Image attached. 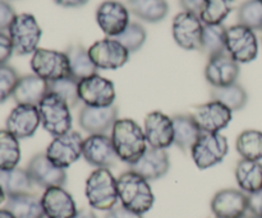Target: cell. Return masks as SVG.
I'll list each match as a JSON object with an SVG mask.
<instances>
[{
  "label": "cell",
  "instance_id": "26",
  "mask_svg": "<svg viewBox=\"0 0 262 218\" xmlns=\"http://www.w3.org/2000/svg\"><path fill=\"white\" fill-rule=\"evenodd\" d=\"M174 144L183 151H191L202 134L191 114H177L173 117Z\"/></svg>",
  "mask_w": 262,
  "mask_h": 218
},
{
  "label": "cell",
  "instance_id": "10",
  "mask_svg": "<svg viewBox=\"0 0 262 218\" xmlns=\"http://www.w3.org/2000/svg\"><path fill=\"white\" fill-rule=\"evenodd\" d=\"M78 96L84 106L106 107L114 105L117 93L110 79L94 74L78 82Z\"/></svg>",
  "mask_w": 262,
  "mask_h": 218
},
{
  "label": "cell",
  "instance_id": "15",
  "mask_svg": "<svg viewBox=\"0 0 262 218\" xmlns=\"http://www.w3.org/2000/svg\"><path fill=\"white\" fill-rule=\"evenodd\" d=\"M26 170L30 174L33 184L40 188L49 189L54 186H64L67 183V173L51 162L46 153H37L28 162Z\"/></svg>",
  "mask_w": 262,
  "mask_h": 218
},
{
  "label": "cell",
  "instance_id": "11",
  "mask_svg": "<svg viewBox=\"0 0 262 218\" xmlns=\"http://www.w3.org/2000/svg\"><path fill=\"white\" fill-rule=\"evenodd\" d=\"M91 60L97 69L114 70L124 65L129 59V51L113 37L102 38L92 43L89 49Z\"/></svg>",
  "mask_w": 262,
  "mask_h": 218
},
{
  "label": "cell",
  "instance_id": "6",
  "mask_svg": "<svg viewBox=\"0 0 262 218\" xmlns=\"http://www.w3.org/2000/svg\"><path fill=\"white\" fill-rule=\"evenodd\" d=\"M229 151L228 139L220 133H202L191 150L194 165L207 170L219 165Z\"/></svg>",
  "mask_w": 262,
  "mask_h": 218
},
{
  "label": "cell",
  "instance_id": "14",
  "mask_svg": "<svg viewBox=\"0 0 262 218\" xmlns=\"http://www.w3.org/2000/svg\"><path fill=\"white\" fill-rule=\"evenodd\" d=\"M96 22L107 37L115 38L129 25V9L118 0H105L96 10Z\"/></svg>",
  "mask_w": 262,
  "mask_h": 218
},
{
  "label": "cell",
  "instance_id": "8",
  "mask_svg": "<svg viewBox=\"0 0 262 218\" xmlns=\"http://www.w3.org/2000/svg\"><path fill=\"white\" fill-rule=\"evenodd\" d=\"M227 54L238 64L255 60L258 54V40L255 31L239 23L227 28Z\"/></svg>",
  "mask_w": 262,
  "mask_h": 218
},
{
  "label": "cell",
  "instance_id": "27",
  "mask_svg": "<svg viewBox=\"0 0 262 218\" xmlns=\"http://www.w3.org/2000/svg\"><path fill=\"white\" fill-rule=\"evenodd\" d=\"M69 63V76L73 77L77 81H82L84 78L97 74V68L94 61L90 58L89 50L82 45H72L66 51Z\"/></svg>",
  "mask_w": 262,
  "mask_h": 218
},
{
  "label": "cell",
  "instance_id": "52",
  "mask_svg": "<svg viewBox=\"0 0 262 218\" xmlns=\"http://www.w3.org/2000/svg\"><path fill=\"white\" fill-rule=\"evenodd\" d=\"M260 2H262V0H260Z\"/></svg>",
  "mask_w": 262,
  "mask_h": 218
},
{
  "label": "cell",
  "instance_id": "22",
  "mask_svg": "<svg viewBox=\"0 0 262 218\" xmlns=\"http://www.w3.org/2000/svg\"><path fill=\"white\" fill-rule=\"evenodd\" d=\"M41 204L48 218H72L78 211L74 198L64 186L45 189L41 196Z\"/></svg>",
  "mask_w": 262,
  "mask_h": 218
},
{
  "label": "cell",
  "instance_id": "7",
  "mask_svg": "<svg viewBox=\"0 0 262 218\" xmlns=\"http://www.w3.org/2000/svg\"><path fill=\"white\" fill-rule=\"evenodd\" d=\"M83 142L84 139L78 132L69 130L54 137L45 153L51 162L66 170L83 156Z\"/></svg>",
  "mask_w": 262,
  "mask_h": 218
},
{
  "label": "cell",
  "instance_id": "24",
  "mask_svg": "<svg viewBox=\"0 0 262 218\" xmlns=\"http://www.w3.org/2000/svg\"><path fill=\"white\" fill-rule=\"evenodd\" d=\"M48 93L49 82L36 74H27V76L19 77L12 97L17 105L37 106Z\"/></svg>",
  "mask_w": 262,
  "mask_h": 218
},
{
  "label": "cell",
  "instance_id": "21",
  "mask_svg": "<svg viewBox=\"0 0 262 218\" xmlns=\"http://www.w3.org/2000/svg\"><path fill=\"white\" fill-rule=\"evenodd\" d=\"M118 120V109L115 105L106 107L84 106L78 116L79 127L91 134H105Z\"/></svg>",
  "mask_w": 262,
  "mask_h": 218
},
{
  "label": "cell",
  "instance_id": "18",
  "mask_svg": "<svg viewBox=\"0 0 262 218\" xmlns=\"http://www.w3.org/2000/svg\"><path fill=\"white\" fill-rule=\"evenodd\" d=\"M210 206L216 218H239L248 213V196L241 189H223L212 197Z\"/></svg>",
  "mask_w": 262,
  "mask_h": 218
},
{
  "label": "cell",
  "instance_id": "12",
  "mask_svg": "<svg viewBox=\"0 0 262 218\" xmlns=\"http://www.w3.org/2000/svg\"><path fill=\"white\" fill-rule=\"evenodd\" d=\"M204 23L199 14L191 12L178 13L173 19L171 32L178 46L184 50H200Z\"/></svg>",
  "mask_w": 262,
  "mask_h": 218
},
{
  "label": "cell",
  "instance_id": "53",
  "mask_svg": "<svg viewBox=\"0 0 262 218\" xmlns=\"http://www.w3.org/2000/svg\"><path fill=\"white\" fill-rule=\"evenodd\" d=\"M214 218H216V217H214Z\"/></svg>",
  "mask_w": 262,
  "mask_h": 218
},
{
  "label": "cell",
  "instance_id": "37",
  "mask_svg": "<svg viewBox=\"0 0 262 218\" xmlns=\"http://www.w3.org/2000/svg\"><path fill=\"white\" fill-rule=\"evenodd\" d=\"M49 92L55 93L71 107H74L78 102H81L78 96V81L71 76L50 82L49 83Z\"/></svg>",
  "mask_w": 262,
  "mask_h": 218
},
{
  "label": "cell",
  "instance_id": "2",
  "mask_svg": "<svg viewBox=\"0 0 262 218\" xmlns=\"http://www.w3.org/2000/svg\"><path fill=\"white\" fill-rule=\"evenodd\" d=\"M117 183L118 197L123 207L142 216L152 208L155 203L152 188L150 181L140 174L133 170L125 171L117 179Z\"/></svg>",
  "mask_w": 262,
  "mask_h": 218
},
{
  "label": "cell",
  "instance_id": "16",
  "mask_svg": "<svg viewBox=\"0 0 262 218\" xmlns=\"http://www.w3.org/2000/svg\"><path fill=\"white\" fill-rule=\"evenodd\" d=\"M148 147L166 150L174 144L173 119L161 111L148 112L143 122Z\"/></svg>",
  "mask_w": 262,
  "mask_h": 218
},
{
  "label": "cell",
  "instance_id": "50",
  "mask_svg": "<svg viewBox=\"0 0 262 218\" xmlns=\"http://www.w3.org/2000/svg\"><path fill=\"white\" fill-rule=\"evenodd\" d=\"M260 40H261V43H262V31H260Z\"/></svg>",
  "mask_w": 262,
  "mask_h": 218
},
{
  "label": "cell",
  "instance_id": "42",
  "mask_svg": "<svg viewBox=\"0 0 262 218\" xmlns=\"http://www.w3.org/2000/svg\"><path fill=\"white\" fill-rule=\"evenodd\" d=\"M248 213L262 218V189L248 196Z\"/></svg>",
  "mask_w": 262,
  "mask_h": 218
},
{
  "label": "cell",
  "instance_id": "38",
  "mask_svg": "<svg viewBox=\"0 0 262 218\" xmlns=\"http://www.w3.org/2000/svg\"><path fill=\"white\" fill-rule=\"evenodd\" d=\"M146 37H147V33L146 30L140 25V23L130 22L127 26L124 31L120 33L119 36H117V40L127 49L130 53H136V51L140 50L141 47L145 43Z\"/></svg>",
  "mask_w": 262,
  "mask_h": 218
},
{
  "label": "cell",
  "instance_id": "30",
  "mask_svg": "<svg viewBox=\"0 0 262 218\" xmlns=\"http://www.w3.org/2000/svg\"><path fill=\"white\" fill-rule=\"evenodd\" d=\"M33 181L26 168L15 167L12 170L0 171V188L8 197L18 194L31 193L33 188Z\"/></svg>",
  "mask_w": 262,
  "mask_h": 218
},
{
  "label": "cell",
  "instance_id": "5",
  "mask_svg": "<svg viewBox=\"0 0 262 218\" xmlns=\"http://www.w3.org/2000/svg\"><path fill=\"white\" fill-rule=\"evenodd\" d=\"M14 53L18 55H30L38 49L42 31L36 18L30 13L17 14L8 28Z\"/></svg>",
  "mask_w": 262,
  "mask_h": 218
},
{
  "label": "cell",
  "instance_id": "40",
  "mask_svg": "<svg viewBox=\"0 0 262 218\" xmlns=\"http://www.w3.org/2000/svg\"><path fill=\"white\" fill-rule=\"evenodd\" d=\"M15 12L12 5L5 0H0V32H4L12 25L15 18Z\"/></svg>",
  "mask_w": 262,
  "mask_h": 218
},
{
  "label": "cell",
  "instance_id": "47",
  "mask_svg": "<svg viewBox=\"0 0 262 218\" xmlns=\"http://www.w3.org/2000/svg\"><path fill=\"white\" fill-rule=\"evenodd\" d=\"M0 218H15L7 208L0 209Z\"/></svg>",
  "mask_w": 262,
  "mask_h": 218
},
{
  "label": "cell",
  "instance_id": "51",
  "mask_svg": "<svg viewBox=\"0 0 262 218\" xmlns=\"http://www.w3.org/2000/svg\"><path fill=\"white\" fill-rule=\"evenodd\" d=\"M42 218H48V217H45V216H43V217H42Z\"/></svg>",
  "mask_w": 262,
  "mask_h": 218
},
{
  "label": "cell",
  "instance_id": "23",
  "mask_svg": "<svg viewBox=\"0 0 262 218\" xmlns=\"http://www.w3.org/2000/svg\"><path fill=\"white\" fill-rule=\"evenodd\" d=\"M170 160L165 150L147 147L140 160L130 166V170L140 174L148 181L159 180L168 174Z\"/></svg>",
  "mask_w": 262,
  "mask_h": 218
},
{
  "label": "cell",
  "instance_id": "1",
  "mask_svg": "<svg viewBox=\"0 0 262 218\" xmlns=\"http://www.w3.org/2000/svg\"><path fill=\"white\" fill-rule=\"evenodd\" d=\"M112 142L122 162L132 166L147 150V140L141 125L132 119H118L112 128Z\"/></svg>",
  "mask_w": 262,
  "mask_h": 218
},
{
  "label": "cell",
  "instance_id": "35",
  "mask_svg": "<svg viewBox=\"0 0 262 218\" xmlns=\"http://www.w3.org/2000/svg\"><path fill=\"white\" fill-rule=\"evenodd\" d=\"M235 0H205L199 17L204 25H223L234 8Z\"/></svg>",
  "mask_w": 262,
  "mask_h": 218
},
{
  "label": "cell",
  "instance_id": "46",
  "mask_svg": "<svg viewBox=\"0 0 262 218\" xmlns=\"http://www.w3.org/2000/svg\"><path fill=\"white\" fill-rule=\"evenodd\" d=\"M72 218H97V216L95 214L94 211H91V209L82 208L78 209V211L76 212V214Z\"/></svg>",
  "mask_w": 262,
  "mask_h": 218
},
{
  "label": "cell",
  "instance_id": "29",
  "mask_svg": "<svg viewBox=\"0 0 262 218\" xmlns=\"http://www.w3.org/2000/svg\"><path fill=\"white\" fill-rule=\"evenodd\" d=\"M129 13L148 23L161 22L169 13L166 0H127Z\"/></svg>",
  "mask_w": 262,
  "mask_h": 218
},
{
  "label": "cell",
  "instance_id": "9",
  "mask_svg": "<svg viewBox=\"0 0 262 218\" xmlns=\"http://www.w3.org/2000/svg\"><path fill=\"white\" fill-rule=\"evenodd\" d=\"M33 74L46 82H54L69 76V63L66 53L38 47L31 58Z\"/></svg>",
  "mask_w": 262,
  "mask_h": 218
},
{
  "label": "cell",
  "instance_id": "34",
  "mask_svg": "<svg viewBox=\"0 0 262 218\" xmlns=\"http://www.w3.org/2000/svg\"><path fill=\"white\" fill-rule=\"evenodd\" d=\"M235 150L245 160H262V132L247 129L238 135L235 140Z\"/></svg>",
  "mask_w": 262,
  "mask_h": 218
},
{
  "label": "cell",
  "instance_id": "33",
  "mask_svg": "<svg viewBox=\"0 0 262 218\" xmlns=\"http://www.w3.org/2000/svg\"><path fill=\"white\" fill-rule=\"evenodd\" d=\"M19 161V139L7 129H2L0 130V171L18 167Z\"/></svg>",
  "mask_w": 262,
  "mask_h": 218
},
{
  "label": "cell",
  "instance_id": "3",
  "mask_svg": "<svg viewBox=\"0 0 262 218\" xmlns=\"http://www.w3.org/2000/svg\"><path fill=\"white\" fill-rule=\"evenodd\" d=\"M84 194L91 208L97 211H110L117 206L118 183L110 168H95L89 175Z\"/></svg>",
  "mask_w": 262,
  "mask_h": 218
},
{
  "label": "cell",
  "instance_id": "49",
  "mask_svg": "<svg viewBox=\"0 0 262 218\" xmlns=\"http://www.w3.org/2000/svg\"><path fill=\"white\" fill-rule=\"evenodd\" d=\"M239 218H256V217L252 216V214H251V213H246L245 216H242V217H239Z\"/></svg>",
  "mask_w": 262,
  "mask_h": 218
},
{
  "label": "cell",
  "instance_id": "13",
  "mask_svg": "<svg viewBox=\"0 0 262 218\" xmlns=\"http://www.w3.org/2000/svg\"><path fill=\"white\" fill-rule=\"evenodd\" d=\"M191 116L201 133H220L232 122L233 112L220 102L211 100L206 104L194 106Z\"/></svg>",
  "mask_w": 262,
  "mask_h": 218
},
{
  "label": "cell",
  "instance_id": "44",
  "mask_svg": "<svg viewBox=\"0 0 262 218\" xmlns=\"http://www.w3.org/2000/svg\"><path fill=\"white\" fill-rule=\"evenodd\" d=\"M181 2L182 8H183L186 12L196 13V14H200L202 7H204L205 0H179Z\"/></svg>",
  "mask_w": 262,
  "mask_h": 218
},
{
  "label": "cell",
  "instance_id": "36",
  "mask_svg": "<svg viewBox=\"0 0 262 218\" xmlns=\"http://www.w3.org/2000/svg\"><path fill=\"white\" fill-rule=\"evenodd\" d=\"M238 23L253 31H262V2L246 0L238 8Z\"/></svg>",
  "mask_w": 262,
  "mask_h": 218
},
{
  "label": "cell",
  "instance_id": "32",
  "mask_svg": "<svg viewBox=\"0 0 262 218\" xmlns=\"http://www.w3.org/2000/svg\"><path fill=\"white\" fill-rule=\"evenodd\" d=\"M211 97L212 100L228 107L232 112L242 110L248 101L247 92L238 83L219 87V88H212Z\"/></svg>",
  "mask_w": 262,
  "mask_h": 218
},
{
  "label": "cell",
  "instance_id": "45",
  "mask_svg": "<svg viewBox=\"0 0 262 218\" xmlns=\"http://www.w3.org/2000/svg\"><path fill=\"white\" fill-rule=\"evenodd\" d=\"M90 0H54V3L64 8H78L83 7Z\"/></svg>",
  "mask_w": 262,
  "mask_h": 218
},
{
  "label": "cell",
  "instance_id": "28",
  "mask_svg": "<svg viewBox=\"0 0 262 218\" xmlns=\"http://www.w3.org/2000/svg\"><path fill=\"white\" fill-rule=\"evenodd\" d=\"M5 208L15 218H42L45 216L41 198L32 193L8 197Z\"/></svg>",
  "mask_w": 262,
  "mask_h": 218
},
{
  "label": "cell",
  "instance_id": "43",
  "mask_svg": "<svg viewBox=\"0 0 262 218\" xmlns=\"http://www.w3.org/2000/svg\"><path fill=\"white\" fill-rule=\"evenodd\" d=\"M105 218H142V214L136 213V212L130 211V209L125 208L120 204V206H115L114 208L107 211Z\"/></svg>",
  "mask_w": 262,
  "mask_h": 218
},
{
  "label": "cell",
  "instance_id": "41",
  "mask_svg": "<svg viewBox=\"0 0 262 218\" xmlns=\"http://www.w3.org/2000/svg\"><path fill=\"white\" fill-rule=\"evenodd\" d=\"M14 49L9 35L0 32V65H7L9 59L12 58Z\"/></svg>",
  "mask_w": 262,
  "mask_h": 218
},
{
  "label": "cell",
  "instance_id": "20",
  "mask_svg": "<svg viewBox=\"0 0 262 218\" xmlns=\"http://www.w3.org/2000/svg\"><path fill=\"white\" fill-rule=\"evenodd\" d=\"M238 77L239 64L227 53L210 58L205 68V78L211 84L212 88L237 83Z\"/></svg>",
  "mask_w": 262,
  "mask_h": 218
},
{
  "label": "cell",
  "instance_id": "48",
  "mask_svg": "<svg viewBox=\"0 0 262 218\" xmlns=\"http://www.w3.org/2000/svg\"><path fill=\"white\" fill-rule=\"evenodd\" d=\"M5 201H7V194H5L4 190L0 188V206H2Z\"/></svg>",
  "mask_w": 262,
  "mask_h": 218
},
{
  "label": "cell",
  "instance_id": "25",
  "mask_svg": "<svg viewBox=\"0 0 262 218\" xmlns=\"http://www.w3.org/2000/svg\"><path fill=\"white\" fill-rule=\"evenodd\" d=\"M238 186L247 196L262 189V163L261 161L242 160L237 163L234 170Z\"/></svg>",
  "mask_w": 262,
  "mask_h": 218
},
{
  "label": "cell",
  "instance_id": "31",
  "mask_svg": "<svg viewBox=\"0 0 262 218\" xmlns=\"http://www.w3.org/2000/svg\"><path fill=\"white\" fill-rule=\"evenodd\" d=\"M200 51L209 59L227 53V28L223 25H204Z\"/></svg>",
  "mask_w": 262,
  "mask_h": 218
},
{
  "label": "cell",
  "instance_id": "19",
  "mask_svg": "<svg viewBox=\"0 0 262 218\" xmlns=\"http://www.w3.org/2000/svg\"><path fill=\"white\" fill-rule=\"evenodd\" d=\"M40 124L41 119L37 106L17 105L8 115L7 122H5V129L20 140L32 137Z\"/></svg>",
  "mask_w": 262,
  "mask_h": 218
},
{
  "label": "cell",
  "instance_id": "39",
  "mask_svg": "<svg viewBox=\"0 0 262 218\" xmlns=\"http://www.w3.org/2000/svg\"><path fill=\"white\" fill-rule=\"evenodd\" d=\"M18 79L19 77L12 66L0 65V104H4L13 96Z\"/></svg>",
  "mask_w": 262,
  "mask_h": 218
},
{
  "label": "cell",
  "instance_id": "4",
  "mask_svg": "<svg viewBox=\"0 0 262 218\" xmlns=\"http://www.w3.org/2000/svg\"><path fill=\"white\" fill-rule=\"evenodd\" d=\"M37 109L40 112L41 125L50 135L58 137L72 130L73 119L71 106L55 93L49 92L37 105Z\"/></svg>",
  "mask_w": 262,
  "mask_h": 218
},
{
  "label": "cell",
  "instance_id": "17",
  "mask_svg": "<svg viewBox=\"0 0 262 218\" xmlns=\"http://www.w3.org/2000/svg\"><path fill=\"white\" fill-rule=\"evenodd\" d=\"M82 157L96 168H110L119 161L112 138L106 134H91L83 142Z\"/></svg>",
  "mask_w": 262,
  "mask_h": 218
}]
</instances>
